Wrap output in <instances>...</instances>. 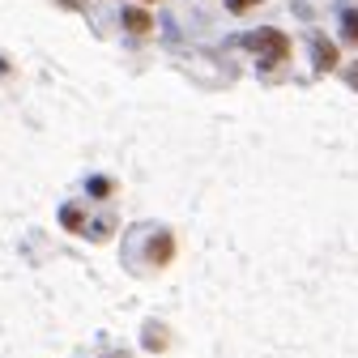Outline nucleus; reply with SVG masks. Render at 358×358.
I'll return each instance as SVG.
<instances>
[{
  "instance_id": "nucleus-1",
  "label": "nucleus",
  "mask_w": 358,
  "mask_h": 358,
  "mask_svg": "<svg viewBox=\"0 0 358 358\" xmlns=\"http://www.w3.org/2000/svg\"><path fill=\"white\" fill-rule=\"evenodd\" d=\"M252 48H256L260 64H282V60H290V38L278 34V30H260V34H252Z\"/></svg>"
},
{
  "instance_id": "nucleus-2",
  "label": "nucleus",
  "mask_w": 358,
  "mask_h": 358,
  "mask_svg": "<svg viewBox=\"0 0 358 358\" xmlns=\"http://www.w3.org/2000/svg\"><path fill=\"white\" fill-rule=\"evenodd\" d=\"M124 26H128L132 34H145V30H154L150 13H141V9H124Z\"/></svg>"
},
{
  "instance_id": "nucleus-3",
  "label": "nucleus",
  "mask_w": 358,
  "mask_h": 358,
  "mask_svg": "<svg viewBox=\"0 0 358 358\" xmlns=\"http://www.w3.org/2000/svg\"><path fill=\"white\" fill-rule=\"evenodd\" d=\"M316 64L320 69H333L337 64V48H333V43H324L320 34H316Z\"/></svg>"
},
{
  "instance_id": "nucleus-4",
  "label": "nucleus",
  "mask_w": 358,
  "mask_h": 358,
  "mask_svg": "<svg viewBox=\"0 0 358 358\" xmlns=\"http://www.w3.org/2000/svg\"><path fill=\"white\" fill-rule=\"evenodd\" d=\"M252 5H260V0H227V9H231V13H248Z\"/></svg>"
},
{
  "instance_id": "nucleus-5",
  "label": "nucleus",
  "mask_w": 358,
  "mask_h": 358,
  "mask_svg": "<svg viewBox=\"0 0 358 358\" xmlns=\"http://www.w3.org/2000/svg\"><path fill=\"white\" fill-rule=\"evenodd\" d=\"M345 34L358 43V13H345Z\"/></svg>"
},
{
  "instance_id": "nucleus-6",
  "label": "nucleus",
  "mask_w": 358,
  "mask_h": 358,
  "mask_svg": "<svg viewBox=\"0 0 358 358\" xmlns=\"http://www.w3.org/2000/svg\"><path fill=\"white\" fill-rule=\"evenodd\" d=\"M354 85H358V69H354Z\"/></svg>"
},
{
  "instance_id": "nucleus-7",
  "label": "nucleus",
  "mask_w": 358,
  "mask_h": 358,
  "mask_svg": "<svg viewBox=\"0 0 358 358\" xmlns=\"http://www.w3.org/2000/svg\"><path fill=\"white\" fill-rule=\"evenodd\" d=\"M145 5H150V0H145Z\"/></svg>"
}]
</instances>
